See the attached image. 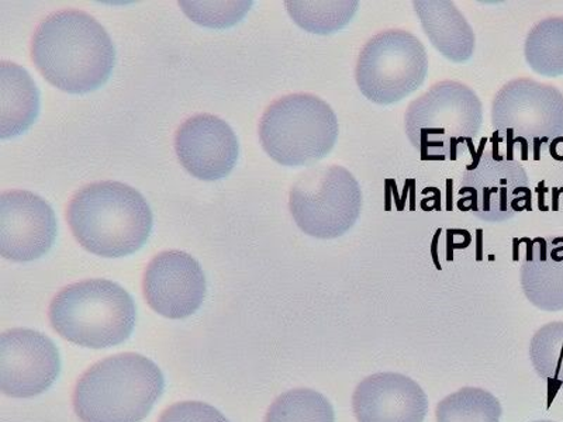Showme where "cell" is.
<instances>
[{
  "instance_id": "obj_21",
  "label": "cell",
  "mask_w": 563,
  "mask_h": 422,
  "mask_svg": "<svg viewBox=\"0 0 563 422\" xmlns=\"http://www.w3.org/2000/svg\"><path fill=\"white\" fill-rule=\"evenodd\" d=\"M500 401L479 387H464L437 406V422H500Z\"/></svg>"
},
{
  "instance_id": "obj_11",
  "label": "cell",
  "mask_w": 563,
  "mask_h": 422,
  "mask_svg": "<svg viewBox=\"0 0 563 422\" xmlns=\"http://www.w3.org/2000/svg\"><path fill=\"white\" fill-rule=\"evenodd\" d=\"M57 235L52 206L27 190L0 196V254L14 263L42 258Z\"/></svg>"
},
{
  "instance_id": "obj_19",
  "label": "cell",
  "mask_w": 563,
  "mask_h": 422,
  "mask_svg": "<svg viewBox=\"0 0 563 422\" xmlns=\"http://www.w3.org/2000/svg\"><path fill=\"white\" fill-rule=\"evenodd\" d=\"M525 55L528 67L547 78L563 75V18H548L527 35Z\"/></svg>"
},
{
  "instance_id": "obj_2",
  "label": "cell",
  "mask_w": 563,
  "mask_h": 422,
  "mask_svg": "<svg viewBox=\"0 0 563 422\" xmlns=\"http://www.w3.org/2000/svg\"><path fill=\"white\" fill-rule=\"evenodd\" d=\"M67 215L79 244L106 258L134 254L147 243L153 229L147 200L132 186L112 180L80 189Z\"/></svg>"
},
{
  "instance_id": "obj_6",
  "label": "cell",
  "mask_w": 563,
  "mask_h": 422,
  "mask_svg": "<svg viewBox=\"0 0 563 422\" xmlns=\"http://www.w3.org/2000/svg\"><path fill=\"white\" fill-rule=\"evenodd\" d=\"M339 134V120L331 106L308 93L275 100L260 123L266 154L286 167H301L325 158Z\"/></svg>"
},
{
  "instance_id": "obj_8",
  "label": "cell",
  "mask_w": 563,
  "mask_h": 422,
  "mask_svg": "<svg viewBox=\"0 0 563 422\" xmlns=\"http://www.w3.org/2000/svg\"><path fill=\"white\" fill-rule=\"evenodd\" d=\"M289 209L303 233L320 240L339 238L360 219L361 186L340 165L311 169L291 186Z\"/></svg>"
},
{
  "instance_id": "obj_17",
  "label": "cell",
  "mask_w": 563,
  "mask_h": 422,
  "mask_svg": "<svg viewBox=\"0 0 563 422\" xmlns=\"http://www.w3.org/2000/svg\"><path fill=\"white\" fill-rule=\"evenodd\" d=\"M422 30L437 52L451 63L470 62L475 53V33L464 13L449 0H416Z\"/></svg>"
},
{
  "instance_id": "obj_1",
  "label": "cell",
  "mask_w": 563,
  "mask_h": 422,
  "mask_svg": "<svg viewBox=\"0 0 563 422\" xmlns=\"http://www.w3.org/2000/svg\"><path fill=\"white\" fill-rule=\"evenodd\" d=\"M32 57L54 87L68 93H88L109 79L115 53L109 34L90 14L63 10L40 24Z\"/></svg>"
},
{
  "instance_id": "obj_27",
  "label": "cell",
  "mask_w": 563,
  "mask_h": 422,
  "mask_svg": "<svg viewBox=\"0 0 563 422\" xmlns=\"http://www.w3.org/2000/svg\"><path fill=\"white\" fill-rule=\"evenodd\" d=\"M532 422H555V421H547V420H542V421H532Z\"/></svg>"
},
{
  "instance_id": "obj_13",
  "label": "cell",
  "mask_w": 563,
  "mask_h": 422,
  "mask_svg": "<svg viewBox=\"0 0 563 422\" xmlns=\"http://www.w3.org/2000/svg\"><path fill=\"white\" fill-rule=\"evenodd\" d=\"M175 151L189 174L203 180H218L228 176L238 163L239 140L223 120L198 114L186 120L176 132Z\"/></svg>"
},
{
  "instance_id": "obj_14",
  "label": "cell",
  "mask_w": 563,
  "mask_h": 422,
  "mask_svg": "<svg viewBox=\"0 0 563 422\" xmlns=\"http://www.w3.org/2000/svg\"><path fill=\"white\" fill-rule=\"evenodd\" d=\"M352 410L358 422H424L429 399L413 379L380 371L356 386Z\"/></svg>"
},
{
  "instance_id": "obj_23",
  "label": "cell",
  "mask_w": 563,
  "mask_h": 422,
  "mask_svg": "<svg viewBox=\"0 0 563 422\" xmlns=\"http://www.w3.org/2000/svg\"><path fill=\"white\" fill-rule=\"evenodd\" d=\"M530 358L540 378L563 389V321L537 331L530 344Z\"/></svg>"
},
{
  "instance_id": "obj_20",
  "label": "cell",
  "mask_w": 563,
  "mask_h": 422,
  "mask_svg": "<svg viewBox=\"0 0 563 422\" xmlns=\"http://www.w3.org/2000/svg\"><path fill=\"white\" fill-rule=\"evenodd\" d=\"M286 9L306 32L314 34H333L340 32L354 20L360 3L355 0H329V2H286Z\"/></svg>"
},
{
  "instance_id": "obj_3",
  "label": "cell",
  "mask_w": 563,
  "mask_h": 422,
  "mask_svg": "<svg viewBox=\"0 0 563 422\" xmlns=\"http://www.w3.org/2000/svg\"><path fill=\"white\" fill-rule=\"evenodd\" d=\"M164 393V376L153 360L115 355L85 371L74 391L82 422H141Z\"/></svg>"
},
{
  "instance_id": "obj_5",
  "label": "cell",
  "mask_w": 563,
  "mask_h": 422,
  "mask_svg": "<svg viewBox=\"0 0 563 422\" xmlns=\"http://www.w3.org/2000/svg\"><path fill=\"white\" fill-rule=\"evenodd\" d=\"M484 124V104L474 89L442 80L410 103L405 114L407 138L422 158L455 160L457 145L475 138Z\"/></svg>"
},
{
  "instance_id": "obj_16",
  "label": "cell",
  "mask_w": 563,
  "mask_h": 422,
  "mask_svg": "<svg viewBox=\"0 0 563 422\" xmlns=\"http://www.w3.org/2000/svg\"><path fill=\"white\" fill-rule=\"evenodd\" d=\"M521 288L536 308L563 310V237H538L521 265Z\"/></svg>"
},
{
  "instance_id": "obj_15",
  "label": "cell",
  "mask_w": 563,
  "mask_h": 422,
  "mask_svg": "<svg viewBox=\"0 0 563 422\" xmlns=\"http://www.w3.org/2000/svg\"><path fill=\"white\" fill-rule=\"evenodd\" d=\"M461 195H472V210L476 218L489 223L515 218L521 192L528 193V175L517 160L495 159L490 151L476 168L467 169L462 178Z\"/></svg>"
},
{
  "instance_id": "obj_4",
  "label": "cell",
  "mask_w": 563,
  "mask_h": 422,
  "mask_svg": "<svg viewBox=\"0 0 563 422\" xmlns=\"http://www.w3.org/2000/svg\"><path fill=\"white\" fill-rule=\"evenodd\" d=\"M137 310L132 296L112 280L78 281L59 291L49 306L54 330L69 343L109 348L132 335Z\"/></svg>"
},
{
  "instance_id": "obj_7",
  "label": "cell",
  "mask_w": 563,
  "mask_h": 422,
  "mask_svg": "<svg viewBox=\"0 0 563 422\" xmlns=\"http://www.w3.org/2000/svg\"><path fill=\"white\" fill-rule=\"evenodd\" d=\"M429 55L413 33L401 29L380 32L362 47L355 67L361 93L372 103L390 106L410 97L424 84Z\"/></svg>"
},
{
  "instance_id": "obj_25",
  "label": "cell",
  "mask_w": 563,
  "mask_h": 422,
  "mask_svg": "<svg viewBox=\"0 0 563 422\" xmlns=\"http://www.w3.org/2000/svg\"><path fill=\"white\" fill-rule=\"evenodd\" d=\"M159 422H229L219 410L199 401H184L170 406Z\"/></svg>"
},
{
  "instance_id": "obj_18",
  "label": "cell",
  "mask_w": 563,
  "mask_h": 422,
  "mask_svg": "<svg viewBox=\"0 0 563 422\" xmlns=\"http://www.w3.org/2000/svg\"><path fill=\"white\" fill-rule=\"evenodd\" d=\"M38 110V89L27 70L13 63L0 64V137L26 132Z\"/></svg>"
},
{
  "instance_id": "obj_24",
  "label": "cell",
  "mask_w": 563,
  "mask_h": 422,
  "mask_svg": "<svg viewBox=\"0 0 563 422\" xmlns=\"http://www.w3.org/2000/svg\"><path fill=\"white\" fill-rule=\"evenodd\" d=\"M251 2H179L190 20L206 27H229L240 22Z\"/></svg>"
},
{
  "instance_id": "obj_9",
  "label": "cell",
  "mask_w": 563,
  "mask_h": 422,
  "mask_svg": "<svg viewBox=\"0 0 563 422\" xmlns=\"http://www.w3.org/2000/svg\"><path fill=\"white\" fill-rule=\"evenodd\" d=\"M492 125L501 137L534 145L538 159L540 144L563 135V93L534 79H512L493 99Z\"/></svg>"
},
{
  "instance_id": "obj_12",
  "label": "cell",
  "mask_w": 563,
  "mask_h": 422,
  "mask_svg": "<svg viewBox=\"0 0 563 422\" xmlns=\"http://www.w3.org/2000/svg\"><path fill=\"white\" fill-rule=\"evenodd\" d=\"M143 288L151 309L179 320L192 315L202 306L206 278L202 266L192 256L165 251L147 266Z\"/></svg>"
},
{
  "instance_id": "obj_10",
  "label": "cell",
  "mask_w": 563,
  "mask_h": 422,
  "mask_svg": "<svg viewBox=\"0 0 563 422\" xmlns=\"http://www.w3.org/2000/svg\"><path fill=\"white\" fill-rule=\"evenodd\" d=\"M59 370L58 349L48 336L26 329L0 336V389L4 395L16 399L42 395Z\"/></svg>"
},
{
  "instance_id": "obj_26",
  "label": "cell",
  "mask_w": 563,
  "mask_h": 422,
  "mask_svg": "<svg viewBox=\"0 0 563 422\" xmlns=\"http://www.w3.org/2000/svg\"><path fill=\"white\" fill-rule=\"evenodd\" d=\"M551 155L556 160H563V137L552 141Z\"/></svg>"
},
{
  "instance_id": "obj_22",
  "label": "cell",
  "mask_w": 563,
  "mask_h": 422,
  "mask_svg": "<svg viewBox=\"0 0 563 422\" xmlns=\"http://www.w3.org/2000/svg\"><path fill=\"white\" fill-rule=\"evenodd\" d=\"M265 422H335L333 406L319 391L295 389L274 401Z\"/></svg>"
}]
</instances>
